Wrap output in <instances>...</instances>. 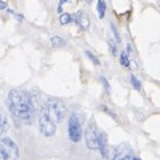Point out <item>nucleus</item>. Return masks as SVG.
<instances>
[{
  "mask_svg": "<svg viewBox=\"0 0 160 160\" xmlns=\"http://www.w3.org/2000/svg\"><path fill=\"white\" fill-rule=\"evenodd\" d=\"M51 44H52V47H55V48H60V47H64L66 42H64L62 38H59V36H53V38H51Z\"/></svg>",
  "mask_w": 160,
  "mask_h": 160,
  "instance_id": "obj_12",
  "label": "nucleus"
},
{
  "mask_svg": "<svg viewBox=\"0 0 160 160\" xmlns=\"http://www.w3.org/2000/svg\"><path fill=\"white\" fill-rule=\"evenodd\" d=\"M68 135L73 143H78L82 140V135H83L82 126H80L79 119L75 115H71V118L68 120Z\"/></svg>",
  "mask_w": 160,
  "mask_h": 160,
  "instance_id": "obj_5",
  "label": "nucleus"
},
{
  "mask_svg": "<svg viewBox=\"0 0 160 160\" xmlns=\"http://www.w3.org/2000/svg\"><path fill=\"white\" fill-rule=\"evenodd\" d=\"M83 2H86V3H91L92 0H83Z\"/></svg>",
  "mask_w": 160,
  "mask_h": 160,
  "instance_id": "obj_21",
  "label": "nucleus"
},
{
  "mask_svg": "<svg viewBox=\"0 0 160 160\" xmlns=\"http://www.w3.org/2000/svg\"><path fill=\"white\" fill-rule=\"evenodd\" d=\"M108 144H107V136L104 132H100L99 133V139H98V149L102 153V158L103 159H107L108 158Z\"/></svg>",
  "mask_w": 160,
  "mask_h": 160,
  "instance_id": "obj_8",
  "label": "nucleus"
},
{
  "mask_svg": "<svg viewBox=\"0 0 160 160\" xmlns=\"http://www.w3.org/2000/svg\"><path fill=\"white\" fill-rule=\"evenodd\" d=\"M0 156H2V160H18L19 148L12 139L9 138L0 139Z\"/></svg>",
  "mask_w": 160,
  "mask_h": 160,
  "instance_id": "obj_3",
  "label": "nucleus"
},
{
  "mask_svg": "<svg viewBox=\"0 0 160 160\" xmlns=\"http://www.w3.org/2000/svg\"><path fill=\"white\" fill-rule=\"evenodd\" d=\"M8 107L15 118L26 124H32L35 119V107L31 95L22 89H12L8 93Z\"/></svg>",
  "mask_w": 160,
  "mask_h": 160,
  "instance_id": "obj_1",
  "label": "nucleus"
},
{
  "mask_svg": "<svg viewBox=\"0 0 160 160\" xmlns=\"http://www.w3.org/2000/svg\"><path fill=\"white\" fill-rule=\"evenodd\" d=\"M131 160H142V159H139V158H132Z\"/></svg>",
  "mask_w": 160,
  "mask_h": 160,
  "instance_id": "obj_20",
  "label": "nucleus"
},
{
  "mask_svg": "<svg viewBox=\"0 0 160 160\" xmlns=\"http://www.w3.org/2000/svg\"><path fill=\"white\" fill-rule=\"evenodd\" d=\"M98 139L99 131L98 126L95 123H89V126L86 129V144L89 149H98Z\"/></svg>",
  "mask_w": 160,
  "mask_h": 160,
  "instance_id": "obj_6",
  "label": "nucleus"
},
{
  "mask_svg": "<svg viewBox=\"0 0 160 160\" xmlns=\"http://www.w3.org/2000/svg\"><path fill=\"white\" fill-rule=\"evenodd\" d=\"M120 64H122L123 67H129V58L126 52L120 53Z\"/></svg>",
  "mask_w": 160,
  "mask_h": 160,
  "instance_id": "obj_14",
  "label": "nucleus"
},
{
  "mask_svg": "<svg viewBox=\"0 0 160 160\" xmlns=\"http://www.w3.org/2000/svg\"><path fill=\"white\" fill-rule=\"evenodd\" d=\"M47 109H48V115L55 123L62 122L64 118V113H66V106L62 100L59 99H48V102L46 103Z\"/></svg>",
  "mask_w": 160,
  "mask_h": 160,
  "instance_id": "obj_4",
  "label": "nucleus"
},
{
  "mask_svg": "<svg viewBox=\"0 0 160 160\" xmlns=\"http://www.w3.org/2000/svg\"><path fill=\"white\" fill-rule=\"evenodd\" d=\"M108 44H109V48H111L112 53H113V55H116V46H115V43L112 42V40H109Z\"/></svg>",
  "mask_w": 160,
  "mask_h": 160,
  "instance_id": "obj_17",
  "label": "nucleus"
},
{
  "mask_svg": "<svg viewBox=\"0 0 160 160\" xmlns=\"http://www.w3.org/2000/svg\"><path fill=\"white\" fill-rule=\"evenodd\" d=\"M39 124H40V132H42L44 136L51 138V136L55 135V132H56V124H55L53 120L49 118L48 109H47L46 104L42 106V109H40Z\"/></svg>",
  "mask_w": 160,
  "mask_h": 160,
  "instance_id": "obj_2",
  "label": "nucleus"
},
{
  "mask_svg": "<svg viewBox=\"0 0 160 160\" xmlns=\"http://www.w3.org/2000/svg\"><path fill=\"white\" fill-rule=\"evenodd\" d=\"M6 8H7V3L3 2V0H0V11H2V9H6Z\"/></svg>",
  "mask_w": 160,
  "mask_h": 160,
  "instance_id": "obj_18",
  "label": "nucleus"
},
{
  "mask_svg": "<svg viewBox=\"0 0 160 160\" xmlns=\"http://www.w3.org/2000/svg\"><path fill=\"white\" fill-rule=\"evenodd\" d=\"M72 22V16L69 13H67V12H64V13H62L60 15V24H69Z\"/></svg>",
  "mask_w": 160,
  "mask_h": 160,
  "instance_id": "obj_13",
  "label": "nucleus"
},
{
  "mask_svg": "<svg viewBox=\"0 0 160 160\" xmlns=\"http://www.w3.org/2000/svg\"><path fill=\"white\" fill-rule=\"evenodd\" d=\"M133 158V152L129 144L122 143L113 151V160H131Z\"/></svg>",
  "mask_w": 160,
  "mask_h": 160,
  "instance_id": "obj_7",
  "label": "nucleus"
},
{
  "mask_svg": "<svg viewBox=\"0 0 160 160\" xmlns=\"http://www.w3.org/2000/svg\"><path fill=\"white\" fill-rule=\"evenodd\" d=\"M86 55H87V58H88V59H91V60H92V63H93V64H96V66H100L99 59L95 56V55H93L91 51H86Z\"/></svg>",
  "mask_w": 160,
  "mask_h": 160,
  "instance_id": "obj_15",
  "label": "nucleus"
},
{
  "mask_svg": "<svg viewBox=\"0 0 160 160\" xmlns=\"http://www.w3.org/2000/svg\"><path fill=\"white\" fill-rule=\"evenodd\" d=\"M76 22L83 29H88L89 28V18L87 16L84 12H79L76 16Z\"/></svg>",
  "mask_w": 160,
  "mask_h": 160,
  "instance_id": "obj_9",
  "label": "nucleus"
},
{
  "mask_svg": "<svg viewBox=\"0 0 160 160\" xmlns=\"http://www.w3.org/2000/svg\"><path fill=\"white\" fill-rule=\"evenodd\" d=\"M131 83H132V86H133L135 89H138V91H140V89H142V83H140L135 76H131Z\"/></svg>",
  "mask_w": 160,
  "mask_h": 160,
  "instance_id": "obj_16",
  "label": "nucleus"
},
{
  "mask_svg": "<svg viewBox=\"0 0 160 160\" xmlns=\"http://www.w3.org/2000/svg\"><path fill=\"white\" fill-rule=\"evenodd\" d=\"M66 2H67V0H60V3H59V11H62V6H63V4L66 3Z\"/></svg>",
  "mask_w": 160,
  "mask_h": 160,
  "instance_id": "obj_19",
  "label": "nucleus"
},
{
  "mask_svg": "<svg viewBox=\"0 0 160 160\" xmlns=\"http://www.w3.org/2000/svg\"><path fill=\"white\" fill-rule=\"evenodd\" d=\"M106 11H107V4L104 0H98V13H99V18L103 19L106 16Z\"/></svg>",
  "mask_w": 160,
  "mask_h": 160,
  "instance_id": "obj_11",
  "label": "nucleus"
},
{
  "mask_svg": "<svg viewBox=\"0 0 160 160\" xmlns=\"http://www.w3.org/2000/svg\"><path fill=\"white\" fill-rule=\"evenodd\" d=\"M7 128H8L7 116H6V113H4L3 111H0V136L7 131Z\"/></svg>",
  "mask_w": 160,
  "mask_h": 160,
  "instance_id": "obj_10",
  "label": "nucleus"
}]
</instances>
